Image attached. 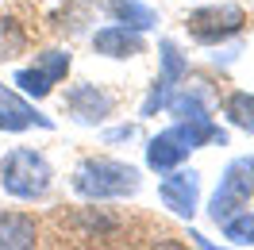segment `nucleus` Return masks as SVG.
Instances as JSON below:
<instances>
[{
  "instance_id": "obj_13",
  "label": "nucleus",
  "mask_w": 254,
  "mask_h": 250,
  "mask_svg": "<svg viewBox=\"0 0 254 250\" xmlns=\"http://www.w3.org/2000/svg\"><path fill=\"white\" fill-rule=\"evenodd\" d=\"M100 8L112 16V23H124V27H135V31H150L158 23L154 8H146L143 0H100Z\"/></svg>"
},
{
  "instance_id": "obj_8",
  "label": "nucleus",
  "mask_w": 254,
  "mask_h": 250,
  "mask_svg": "<svg viewBox=\"0 0 254 250\" xmlns=\"http://www.w3.org/2000/svg\"><path fill=\"white\" fill-rule=\"evenodd\" d=\"M158 200L174 212V216H192L196 200H200V173L196 170H166L158 181Z\"/></svg>"
},
{
  "instance_id": "obj_5",
  "label": "nucleus",
  "mask_w": 254,
  "mask_h": 250,
  "mask_svg": "<svg viewBox=\"0 0 254 250\" xmlns=\"http://www.w3.org/2000/svg\"><path fill=\"white\" fill-rule=\"evenodd\" d=\"M185 27H189L192 43H200V47H220V43L235 39V35L247 27V12H243L239 4H212V8L192 12V16L185 19Z\"/></svg>"
},
{
  "instance_id": "obj_11",
  "label": "nucleus",
  "mask_w": 254,
  "mask_h": 250,
  "mask_svg": "<svg viewBox=\"0 0 254 250\" xmlns=\"http://www.w3.org/2000/svg\"><path fill=\"white\" fill-rule=\"evenodd\" d=\"M93 50L104 54V58H135V54L146 50V39H143V31H135V27L108 23V27H100V31L93 35Z\"/></svg>"
},
{
  "instance_id": "obj_16",
  "label": "nucleus",
  "mask_w": 254,
  "mask_h": 250,
  "mask_svg": "<svg viewBox=\"0 0 254 250\" xmlns=\"http://www.w3.org/2000/svg\"><path fill=\"white\" fill-rule=\"evenodd\" d=\"M220 231H223V239L235 243V247H254V212L239 208L235 216H227L220 223Z\"/></svg>"
},
{
  "instance_id": "obj_10",
  "label": "nucleus",
  "mask_w": 254,
  "mask_h": 250,
  "mask_svg": "<svg viewBox=\"0 0 254 250\" xmlns=\"http://www.w3.org/2000/svg\"><path fill=\"white\" fill-rule=\"evenodd\" d=\"M185 58L177 54V47L166 39L162 43V77L154 81V89H150V96H146V104H143V116H154V108H166L170 100H174L177 93V81L185 77Z\"/></svg>"
},
{
  "instance_id": "obj_1",
  "label": "nucleus",
  "mask_w": 254,
  "mask_h": 250,
  "mask_svg": "<svg viewBox=\"0 0 254 250\" xmlns=\"http://www.w3.org/2000/svg\"><path fill=\"white\" fill-rule=\"evenodd\" d=\"M204 142H220V146L227 142V135L212 124V116L177 120L174 127H166L162 135L150 139V146H146V166L158 170V173H166V170H174V166H181V162H185L192 150H200Z\"/></svg>"
},
{
  "instance_id": "obj_17",
  "label": "nucleus",
  "mask_w": 254,
  "mask_h": 250,
  "mask_svg": "<svg viewBox=\"0 0 254 250\" xmlns=\"http://www.w3.org/2000/svg\"><path fill=\"white\" fill-rule=\"evenodd\" d=\"M0 104H4L8 112H16V116H23V120H27V124H35V127H54V124H50V116L35 112L23 96H16L12 89H4V85H0Z\"/></svg>"
},
{
  "instance_id": "obj_4",
  "label": "nucleus",
  "mask_w": 254,
  "mask_h": 250,
  "mask_svg": "<svg viewBox=\"0 0 254 250\" xmlns=\"http://www.w3.org/2000/svg\"><path fill=\"white\" fill-rule=\"evenodd\" d=\"M254 196V158H235L223 170L220 185L208 200V216L212 223H223L227 216H235L239 208H247V200Z\"/></svg>"
},
{
  "instance_id": "obj_12",
  "label": "nucleus",
  "mask_w": 254,
  "mask_h": 250,
  "mask_svg": "<svg viewBox=\"0 0 254 250\" xmlns=\"http://www.w3.org/2000/svg\"><path fill=\"white\" fill-rule=\"evenodd\" d=\"M39 219L31 212H0V250H19V247H39Z\"/></svg>"
},
{
  "instance_id": "obj_19",
  "label": "nucleus",
  "mask_w": 254,
  "mask_h": 250,
  "mask_svg": "<svg viewBox=\"0 0 254 250\" xmlns=\"http://www.w3.org/2000/svg\"><path fill=\"white\" fill-rule=\"evenodd\" d=\"M131 135H135V124H127V127H116V131H108L104 139H108V142H120V139H131Z\"/></svg>"
},
{
  "instance_id": "obj_6",
  "label": "nucleus",
  "mask_w": 254,
  "mask_h": 250,
  "mask_svg": "<svg viewBox=\"0 0 254 250\" xmlns=\"http://www.w3.org/2000/svg\"><path fill=\"white\" fill-rule=\"evenodd\" d=\"M62 108L69 112V120H77L85 127H96L116 112V93H108L104 85H93V81H77V85L65 89Z\"/></svg>"
},
{
  "instance_id": "obj_14",
  "label": "nucleus",
  "mask_w": 254,
  "mask_h": 250,
  "mask_svg": "<svg viewBox=\"0 0 254 250\" xmlns=\"http://www.w3.org/2000/svg\"><path fill=\"white\" fill-rule=\"evenodd\" d=\"M223 116H227V124H231V127L254 135V93H243V89L227 93V96H223Z\"/></svg>"
},
{
  "instance_id": "obj_3",
  "label": "nucleus",
  "mask_w": 254,
  "mask_h": 250,
  "mask_svg": "<svg viewBox=\"0 0 254 250\" xmlns=\"http://www.w3.org/2000/svg\"><path fill=\"white\" fill-rule=\"evenodd\" d=\"M0 188L12 200H47L54 188V166L35 146H12L0 158Z\"/></svg>"
},
{
  "instance_id": "obj_7",
  "label": "nucleus",
  "mask_w": 254,
  "mask_h": 250,
  "mask_svg": "<svg viewBox=\"0 0 254 250\" xmlns=\"http://www.w3.org/2000/svg\"><path fill=\"white\" fill-rule=\"evenodd\" d=\"M69 73V54L65 50H43L35 65H23L16 69V89L23 96H35V100H43V96L54 93V85Z\"/></svg>"
},
{
  "instance_id": "obj_15",
  "label": "nucleus",
  "mask_w": 254,
  "mask_h": 250,
  "mask_svg": "<svg viewBox=\"0 0 254 250\" xmlns=\"http://www.w3.org/2000/svg\"><path fill=\"white\" fill-rule=\"evenodd\" d=\"M27 50V31L12 16H0V62H12Z\"/></svg>"
},
{
  "instance_id": "obj_18",
  "label": "nucleus",
  "mask_w": 254,
  "mask_h": 250,
  "mask_svg": "<svg viewBox=\"0 0 254 250\" xmlns=\"http://www.w3.org/2000/svg\"><path fill=\"white\" fill-rule=\"evenodd\" d=\"M27 120H23V116H16V112H8L4 108V104H0V131H27Z\"/></svg>"
},
{
  "instance_id": "obj_9",
  "label": "nucleus",
  "mask_w": 254,
  "mask_h": 250,
  "mask_svg": "<svg viewBox=\"0 0 254 250\" xmlns=\"http://www.w3.org/2000/svg\"><path fill=\"white\" fill-rule=\"evenodd\" d=\"M58 219L69 223L73 239H89V243H108L124 227V216L112 212V208H73L69 216H58Z\"/></svg>"
},
{
  "instance_id": "obj_2",
  "label": "nucleus",
  "mask_w": 254,
  "mask_h": 250,
  "mask_svg": "<svg viewBox=\"0 0 254 250\" xmlns=\"http://www.w3.org/2000/svg\"><path fill=\"white\" fill-rule=\"evenodd\" d=\"M69 188L89 204L124 200V196H135L143 188V173L127 162H116V158H85L69 177Z\"/></svg>"
}]
</instances>
